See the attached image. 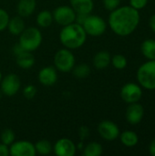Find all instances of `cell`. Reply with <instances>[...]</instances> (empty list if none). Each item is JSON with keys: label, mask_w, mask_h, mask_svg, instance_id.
<instances>
[{"label": "cell", "mask_w": 155, "mask_h": 156, "mask_svg": "<svg viewBox=\"0 0 155 156\" xmlns=\"http://www.w3.org/2000/svg\"><path fill=\"white\" fill-rule=\"evenodd\" d=\"M111 29L120 37H127L132 34L140 23L139 10L131 5L119 6L111 11L108 20Z\"/></svg>", "instance_id": "cell-1"}, {"label": "cell", "mask_w": 155, "mask_h": 156, "mask_svg": "<svg viewBox=\"0 0 155 156\" xmlns=\"http://www.w3.org/2000/svg\"><path fill=\"white\" fill-rule=\"evenodd\" d=\"M87 36L83 27L74 22L62 27L59 32V40L64 48L72 50L81 48L86 42Z\"/></svg>", "instance_id": "cell-2"}, {"label": "cell", "mask_w": 155, "mask_h": 156, "mask_svg": "<svg viewBox=\"0 0 155 156\" xmlns=\"http://www.w3.org/2000/svg\"><path fill=\"white\" fill-rule=\"evenodd\" d=\"M42 34L37 27H30L25 28L19 35L18 45L25 51L33 52L37 50L42 43Z\"/></svg>", "instance_id": "cell-3"}, {"label": "cell", "mask_w": 155, "mask_h": 156, "mask_svg": "<svg viewBox=\"0 0 155 156\" xmlns=\"http://www.w3.org/2000/svg\"><path fill=\"white\" fill-rule=\"evenodd\" d=\"M137 80L142 87L146 90H155V59L149 60L137 70Z\"/></svg>", "instance_id": "cell-4"}, {"label": "cell", "mask_w": 155, "mask_h": 156, "mask_svg": "<svg viewBox=\"0 0 155 156\" xmlns=\"http://www.w3.org/2000/svg\"><path fill=\"white\" fill-rule=\"evenodd\" d=\"M75 56L69 48H61L58 50L54 56V67L60 72L71 71L75 66Z\"/></svg>", "instance_id": "cell-5"}, {"label": "cell", "mask_w": 155, "mask_h": 156, "mask_svg": "<svg viewBox=\"0 0 155 156\" xmlns=\"http://www.w3.org/2000/svg\"><path fill=\"white\" fill-rule=\"evenodd\" d=\"M87 35L91 37H100L103 35L107 28L105 20L97 15H89L82 25Z\"/></svg>", "instance_id": "cell-6"}, {"label": "cell", "mask_w": 155, "mask_h": 156, "mask_svg": "<svg viewBox=\"0 0 155 156\" xmlns=\"http://www.w3.org/2000/svg\"><path fill=\"white\" fill-rule=\"evenodd\" d=\"M54 21L64 27L75 22L76 12L70 5H59L56 7L52 13Z\"/></svg>", "instance_id": "cell-7"}, {"label": "cell", "mask_w": 155, "mask_h": 156, "mask_svg": "<svg viewBox=\"0 0 155 156\" xmlns=\"http://www.w3.org/2000/svg\"><path fill=\"white\" fill-rule=\"evenodd\" d=\"M0 86L3 94L8 97H12L19 91L21 88V80L16 74L9 73L2 78Z\"/></svg>", "instance_id": "cell-8"}, {"label": "cell", "mask_w": 155, "mask_h": 156, "mask_svg": "<svg viewBox=\"0 0 155 156\" xmlns=\"http://www.w3.org/2000/svg\"><path fill=\"white\" fill-rule=\"evenodd\" d=\"M121 97L123 101L128 104L138 102L143 97V90L138 84L129 82L122 86L121 90Z\"/></svg>", "instance_id": "cell-9"}, {"label": "cell", "mask_w": 155, "mask_h": 156, "mask_svg": "<svg viewBox=\"0 0 155 156\" xmlns=\"http://www.w3.org/2000/svg\"><path fill=\"white\" fill-rule=\"evenodd\" d=\"M10 155L12 156H35L37 154L34 144L28 141H15L9 146Z\"/></svg>", "instance_id": "cell-10"}, {"label": "cell", "mask_w": 155, "mask_h": 156, "mask_svg": "<svg viewBox=\"0 0 155 156\" xmlns=\"http://www.w3.org/2000/svg\"><path fill=\"white\" fill-rule=\"evenodd\" d=\"M98 132L101 138L106 141L111 142L120 136V129L116 123L111 121H102L98 125Z\"/></svg>", "instance_id": "cell-11"}, {"label": "cell", "mask_w": 155, "mask_h": 156, "mask_svg": "<svg viewBox=\"0 0 155 156\" xmlns=\"http://www.w3.org/2000/svg\"><path fill=\"white\" fill-rule=\"evenodd\" d=\"M53 152L58 156H74L77 153V146L69 138H61L53 145Z\"/></svg>", "instance_id": "cell-12"}, {"label": "cell", "mask_w": 155, "mask_h": 156, "mask_svg": "<svg viewBox=\"0 0 155 156\" xmlns=\"http://www.w3.org/2000/svg\"><path fill=\"white\" fill-rule=\"evenodd\" d=\"M144 116V108L142 104L138 102L131 103L126 109L125 117L127 122L132 125H136L140 123Z\"/></svg>", "instance_id": "cell-13"}, {"label": "cell", "mask_w": 155, "mask_h": 156, "mask_svg": "<svg viewBox=\"0 0 155 156\" xmlns=\"http://www.w3.org/2000/svg\"><path fill=\"white\" fill-rule=\"evenodd\" d=\"M37 78L43 86H53L58 80V70L54 66L44 67L39 70Z\"/></svg>", "instance_id": "cell-14"}, {"label": "cell", "mask_w": 155, "mask_h": 156, "mask_svg": "<svg viewBox=\"0 0 155 156\" xmlns=\"http://www.w3.org/2000/svg\"><path fill=\"white\" fill-rule=\"evenodd\" d=\"M69 3L76 14L90 15L94 8L93 0H69Z\"/></svg>", "instance_id": "cell-15"}, {"label": "cell", "mask_w": 155, "mask_h": 156, "mask_svg": "<svg viewBox=\"0 0 155 156\" xmlns=\"http://www.w3.org/2000/svg\"><path fill=\"white\" fill-rule=\"evenodd\" d=\"M37 7L36 0H19L16 5V10L18 16L21 17H27L31 16Z\"/></svg>", "instance_id": "cell-16"}, {"label": "cell", "mask_w": 155, "mask_h": 156, "mask_svg": "<svg viewBox=\"0 0 155 156\" xmlns=\"http://www.w3.org/2000/svg\"><path fill=\"white\" fill-rule=\"evenodd\" d=\"M16 62L19 68L23 69H29L35 64V57L31 52L23 50L16 56Z\"/></svg>", "instance_id": "cell-17"}, {"label": "cell", "mask_w": 155, "mask_h": 156, "mask_svg": "<svg viewBox=\"0 0 155 156\" xmlns=\"http://www.w3.org/2000/svg\"><path fill=\"white\" fill-rule=\"evenodd\" d=\"M111 54L106 50L97 52L93 57V65L98 69H104L111 64Z\"/></svg>", "instance_id": "cell-18"}, {"label": "cell", "mask_w": 155, "mask_h": 156, "mask_svg": "<svg viewBox=\"0 0 155 156\" xmlns=\"http://www.w3.org/2000/svg\"><path fill=\"white\" fill-rule=\"evenodd\" d=\"M9 32L14 35V36H19L23 30L26 28L25 27V21L23 19V17H21L20 16H13L11 18H9L8 21V25L7 27Z\"/></svg>", "instance_id": "cell-19"}, {"label": "cell", "mask_w": 155, "mask_h": 156, "mask_svg": "<svg viewBox=\"0 0 155 156\" xmlns=\"http://www.w3.org/2000/svg\"><path fill=\"white\" fill-rule=\"evenodd\" d=\"M141 51L143 55L149 60L155 59V40L154 39H145L141 45Z\"/></svg>", "instance_id": "cell-20"}, {"label": "cell", "mask_w": 155, "mask_h": 156, "mask_svg": "<svg viewBox=\"0 0 155 156\" xmlns=\"http://www.w3.org/2000/svg\"><path fill=\"white\" fill-rule=\"evenodd\" d=\"M120 139L123 145L126 147H133L139 142V137L135 132L132 131H125L120 133Z\"/></svg>", "instance_id": "cell-21"}, {"label": "cell", "mask_w": 155, "mask_h": 156, "mask_svg": "<svg viewBox=\"0 0 155 156\" xmlns=\"http://www.w3.org/2000/svg\"><path fill=\"white\" fill-rule=\"evenodd\" d=\"M54 21L53 19V15L49 10H42L40 11L36 18V22L38 27H48L51 26L52 22Z\"/></svg>", "instance_id": "cell-22"}, {"label": "cell", "mask_w": 155, "mask_h": 156, "mask_svg": "<svg viewBox=\"0 0 155 156\" xmlns=\"http://www.w3.org/2000/svg\"><path fill=\"white\" fill-rule=\"evenodd\" d=\"M34 145L36 153L40 155H48L53 151V145L51 144V143L45 139L37 141Z\"/></svg>", "instance_id": "cell-23"}, {"label": "cell", "mask_w": 155, "mask_h": 156, "mask_svg": "<svg viewBox=\"0 0 155 156\" xmlns=\"http://www.w3.org/2000/svg\"><path fill=\"white\" fill-rule=\"evenodd\" d=\"M103 153V148L100 144L92 142L88 144L83 148L84 156H100Z\"/></svg>", "instance_id": "cell-24"}, {"label": "cell", "mask_w": 155, "mask_h": 156, "mask_svg": "<svg viewBox=\"0 0 155 156\" xmlns=\"http://www.w3.org/2000/svg\"><path fill=\"white\" fill-rule=\"evenodd\" d=\"M72 73L77 79H86L90 76L91 69L90 67L86 63H81L77 66H74L72 69Z\"/></svg>", "instance_id": "cell-25"}, {"label": "cell", "mask_w": 155, "mask_h": 156, "mask_svg": "<svg viewBox=\"0 0 155 156\" xmlns=\"http://www.w3.org/2000/svg\"><path fill=\"white\" fill-rule=\"evenodd\" d=\"M111 63L112 64V66L115 69H117L119 70H122V69H124L127 67L128 61H127V58L123 55H122V54H116V55H114L111 58Z\"/></svg>", "instance_id": "cell-26"}, {"label": "cell", "mask_w": 155, "mask_h": 156, "mask_svg": "<svg viewBox=\"0 0 155 156\" xmlns=\"http://www.w3.org/2000/svg\"><path fill=\"white\" fill-rule=\"evenodd\" d=\"M0 139L1 143L7 146H10L16 141V133L11 129H5L0 134Z\"/></svg>", "instance_id": "cell-27"}, {"label": "cell", "mask_w": 155, "mask_h": 156, "mask_svg": "<svg viewBox=\"0 0 155 156\" xmlns=\"http://www.w3.org/2000/svg\"><path fill=\"white\" fill-rule=\"evenodd\" d=\"M37 93V90L36 88V86L34 85H26L24 89H23V96L26 99V100H32L35 98V96Z\"/></svg>", "instance_id": "cell-28"}, {"label": "cell", "mask_w": 155, "mask_h": 156, "mask_svg": "<svg viewBox=\"0 0 155 156\" xmlns=\"http://www.w3.org/2000/svg\"><path fill=\"white\" fill-rule=\"evenodd\" d=\"M9 15L8 13L0 7V32L5 30L7 27L8 25V21H9Z\"/></svg>", "instance_id": "cell-29"}, {"label": "cell", "mask_w": 155, "mask_h": 156, "mask_svg": "<svg viewBox=\"0 0 155 156\" xmlns=\"http://www.w3.org/2000/svg\"><path fill=\"white\" fill-rule=\"evenodd\" d=\"M102 2L105 9L109 11H112L116 9L117 7H119L121 4V0H102Z\"/></svg>", "instance_id": "cell-30"}, {"label": "cell", "mask_w": 155, "mask_h": 156, "mask_svg": "<svg viewBox=\"0 0 155 156\" xmlns=\"http://www.w3.org/2000/svg\"><path fill=\"white\" fill-rule=\"evenodd\" d=\"M148 0H130V5L134 9L141 10L147 5Z\"/></svg>", "instance_id": "cell-31"}, {"label": "cell", "mask_w": 155, "mask_h": 156, "mask_svg": "<svg viewBox=\"0 0 155 156\" xmlns=\"http://www.w3.org/2000/svg\"><path fill=\"white\" fill-rule=\"evenodd\" d=\"M79 138L81 141H84L85 139H87L90 135V131L89 129L86 127V126H81L79 128Z\"/></svg>", "instance_id": "cell-32"}, {"label": "cell", "mask_w": 155, "mask_h": 156, "mask_svg": "<svg viewBox=\"0 0 155 156\" xmlns=\"http://www.w3.org/2000/svg\"><path fill=\"white\" fill-rule=\"evenodd\" d=\"M10 155L9 152V146L4 144L3 143L0 144V156H8Z\"/></svg>", "instance_id": "cell-33"}, {"label": "cell", "mask_w": 155, "mask_h": 156, "mask_svg": "<svg viewBox=\"0 0 155 156\" xmlns=\"http://www.w3.org/2000/svg\"><path fill=\"white\" fill-rule=\"evenodd\" d=\"M149 25H150L151 29L155 33V14L151 16V18L149 20Z\"/></svg>", "instance_id": "cell-34"}, {"label": "cell", "mask_w": 155, "mask_h": 156, "mask_svg": "<svg viewBox=\"0 0 155 156\" xmlns=\"http://www.w3.org/2000/svg\"><path fill=\"white\" fill-rule=\"evenodd\" d=\"M149 152L152 155L155 156V139L151 143V144L149 146Z\"/></svg>", "instance_id": "cell-35"}, {"label": "cell", "mask_w": 155, "mask_h": 156, "mask_svg": "<svg viewBox=\"0 0 155 156\" xmlns=\"http://www.w3.org/2000/svg\"><path fill=\"white\" fill-rule=\"evenodd\" d=\"M2 78H3V75H2V72L0 71V82H1V80H2Z\"/></svg>", "instance_id": "cell-36"}]
</instances>
